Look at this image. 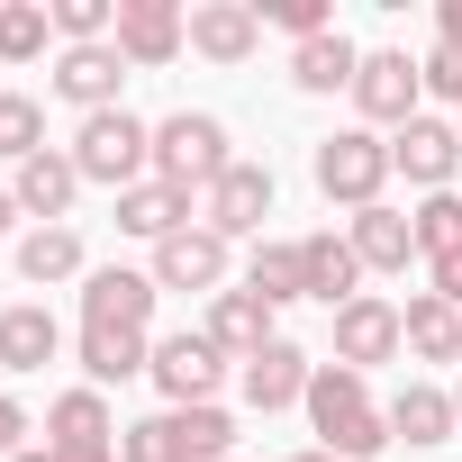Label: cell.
<instances>
[{"label": "cell", "mask_w": 462, "mask_h": 462, "mask_svg": "<svg viewBox=\"0 0 462 462\" xmlns=\"http://www.w3.org/2000/svg\"><path fill=\"white\" fill-rule=\"evenodd\" d=\"M309 426H318V444L336 453V462H372V453H390V408H372V372H345V363H318V381H309Z\"/></svg>", "instance_id": "1"}, {"label": "cell", "mask_w": 462, "mask_h": 462, "mask_svg": "<svg viewBox=\"0 0 462 462\" xmlns=\"http://www.w3.org/2000/svg\"><path fill=\"white\" fill-rule=\"evenodd\" d=\"M64 154H73V172L100 181V190H136V181H154V127H145L136 109H100V118H82Z\"/></svg>", "instance_id": "2"}, {"label": "cell", "mask_w": 462, "mask_h": 462, "mask_svg": "<svg viewBox=\"0 0 462 462\" xmlns=\"http://www.w3.org/2000/svg\"><path fill=\"white\" fill-rule=\"evenodd\" d=\"M309 172H318V190L336 199V208H381V190H390V136H372V127H336V136H318V154H309Z\"/></svg>", "instance_id": "3"}, {"label": "cell", "mask_w": 462, "mask_h": 462, "mask_svg": "<svg viewBox=\"0 0 462 462\" xmlns=\"http://www.w3.org/2000/svg\"><path fill=\"white\" fill-rule=\"evenodd\" d=\"M226 163V118H208V109H172V118H154V181H172V190H208Z\"/></svg>", "instance_id": "4"}, {"label": "cell", "mask_w": 462, "mask_h": 462, "mask_svg": "<svg viewBox=\"0 0 462 462\" xmlns=\"http://www.w3.org/2000/svg\"><path fill=\"white\" fill-rule=\"evenodd\" d=\"M226 363L217 345H208V327H181V336H154V390H163V408H217V390H226Z\"/></svg>", "instance_id": "5"}, {"label": "cell", "mask_w": 462, "mask_h": 462, "mask_svg": "<svg viewBox=\"0 0 462 462\" xmlns=\"http://www.w3.org/2000/svg\"><path fill=\"white\" fill-rule=\"evenodd\" d=\"M417 100H426V73H417V55H399V46H372L363 55V73H354V118L381 136H399L408 118H417Z\"/></svg>", "instance_id": "6"}, {"label": "cell", "mask_w": 462, "mask_h": 462, "mask_svg": "<svg viewBox=\"0 0 462 462\" xmlns=\"http://www.w3.org/2000/svg\"><path fill=\"white\" fill-rule=\"evenodd\" d=\"M273 163H226L208 190H199V226H208V236H226V245H236V236H263V217H273Z\"/></svg>", "instance_id": "7"}, {"label": "cell", "mask_w": 462, "mask_h": 462, "mask_svg": "<svg viewBox=\"0 0 462 462\" xmlns=\"http://www.w3.org/2000/svg\"><path fill=\"white\" fill-rule=\"evenodd\" d=\"M127 73H163L181 46H190V10H172V0H118V37Z\"/></svg>", "instance_id": "8"}, {"label": "cell", "mask_w": 462, "mask_h": 462, "mask_svg": "<svg viewBox=\"0 0 462 462\" xmlns=\"http://www.w3.org/2000/svg\"><path fill=\"white\" fill-rule=\"evenodd\" d=\"M390 172H408V181H417L426 199H435V190H453V172H462V127H453V118H426V109H417V118H408V127L390 136Z\"/></svg>", "instance_id": "9"}, {"label": "cell", "mask_w": 462, "mask_h": 462, "mask_svg": "<svg viewBox=\"0 0 462 462\" xmlns=\"http://www.w3.org/2000/svg\"><path fill=\"white\" fill-rule=\"evenodd\" d=\"M154 273H127V263H100L82 273V327H127V336H154Z\"/></svg>", "instance_id": "10"}, {"label": "cell", "mask_w": 462, "mask_h": 462, "mask_svg": "<svg viewBox=\"0 0 462 462\" xmlns=\"http://www.w3.org/2000/svg\"><path fill=\"white\" fill-rule=\"evenodd\" d=\"M399 354H408V327H399L390 300L363 291V300L336 309V363H345V372H372V363H399Z\"/></svg>", "instance_id": "11"}, {"label": "cell", "mask_w": 462, "mask_h": 462, "mask_svg": "<svg viewBox=\"0 0 462 462\" xmlns=\"http://www.w3.org/2000/svg\"><path fill=\"white\" fill-rule=\"evenodd\" d=\"M118 82H127V55H118V46H64V55H55V73H46V91H55V100H73L82 118L118 109Z\"/></svg>", "instance_id": "12"}, {"label": "cell", "mask_w": 462, "mask_h": 462, "mask_svg": "<svg viewBox=\"0 0 462 462\" xmlns=\"http://www.w3.org/2000/svg\"><path fill=\"white\" fill-rule=\"evenodd\" d=\"M10 199H19V217H37V226H73V199H82V172H73V154H64V145L28 154V163L10 172Z\"/></svg>", "instance_id": "13"}, {"label": "cell", "mask_w": 462, "mask_h": 462, "mask_svg": "<svg viewBox=\"0 0 462 462\" xmlns=\"http://www.w3.org/2000/svg\"><path fill=\"white\" fill-rule=\"evenodd\" d=\"M154 291H226V236H208V226H181V236H163L154 245Z\"/></svg>", "instance_id": "14"}, {"label": "cell", "mask_w": 462, "mask_h": 462, "mask_svg": "<svg viewBox=\"0 0 462 462\" xmlns=\"http://www.w3.org/2000/svg\"><path fill=\"white\" fill-rule=\"evenodd\" d=\"M254 46H263V10H254V0H199V10H190V55L254 64Z\"/></svg>", "instance_id": "15"}, {"label": "cell", "mask_w": 462, "mask_h": 462, "mask_svg": "<svg viewBox=\"0 0 462 462\" xmlns=\"http://www.w3.org/2000/svg\"><path fill=\"white\" fill-rule=\"evenodd\" d=\"M309 381H318V363H309L291 336H282V345H263L254 363H236V390H245V408H263V417H273V408H300V399H309Z\"/></svg>", "instance_id": "16"}, {"label": "cell", "mask_w": 462, "mask_h": 462, "mask_svg": "<svg viewBox=\"0 0 462 462\" xmlns=\"http://www.w3.org/2000/svg\"><path fill=\"white\" fill-rule=\"evenodd\" d=\"M100 444H118V417H109V390H64V399H46V453H100Z\"/></svg>", "instance_id": "17"}, {"label": "cell", "mask_w": 462, "mask_h": 462, "mask_svg": "<svg viewBox=\"0 0 462 462\" xmlns=\"http://www.w3.org/2000/svg\"><path fill=\"white\" fill-rule=\"evenodd\" d=\"M273 318H282V309H263L254 291H217V300H208V345H217L226 363H254L263 345H282Z\"/></svg>", "instance_id": "18"}, {"label": "cell", "mask_w": 462, "mask_h": 462, "mask_svg": "<svg viewBox=\"0 0 462 462\" xmlns=\"http://www.w3.org/2000/svg\"><path fill=\"white\" fill-rule=\"evenodd\" d=\"M300 273H309V300L336 318L345 300H363V254L336 236V226H327V236H300Z\"/></svg>", "instance_id": "19"}, {"label": "cell", "mask_w": 462, "mask_h": 462, "mask_svg": "<svg viewBox=\"0 0 462 462\" xmlns=\"http://www.w3.org/2000/svg\"><path fill=\"white\" fill-rule=\"evenodd\" d=\"M73 363H82V381H91V390H109V381L154 372V336H127V327H82V336H73Z\"/></svg>", "instance_id": "20"}, {"label": "cell", "mask_w": 462, "mask_h": 462, "mask_svg": "<svg viewBox=\"0 0 462 462\" xmlns=\"http://www.w3.org/2000/svg\"><path fill=\"white\" fill-rule=\"evenodd\" d=\"M345 245L363 254V273H408V263H426V254H417L408 208H390V199H381V208H363V217L345 226Z\"/></svg>", "instance_id": "21"}, {"label": "cell", "mask_w": 462, "mask_h": 462, "mask_svg": "<svg viewBox=\"0 0 462 462\" xmlns=\"http://www.w3.org/2000/svg\"><path fill=\"white\" fill-rule=\"evenodd\" d=\"M55 354H64V327H55V309H46V300L0 309V372H46Z\"/></svg>", "instance_id": "22"}, {"label": "cell", "mask_w": 462, "mask_h": 462, "mask_svg": "<svg viewBox=\"0 0 462 462\" xmlns=\"http://www.w3.org/2000/svg\"><path fill=\"white\" fill-rule=\"evenodd\" d=\"M453 426H462L453 417V390H435V381H408L390 399V444H417L426 453V444H453Z\"/></svg>", "instance_id": "23"}, {"label": "cell", "mask_w": 462, "mask_h": 462, "mask_svg": "<svg viewBox=\"0 0 462 462\" xmlns=\"http://www.w3.org/2000/svg\"><path fill=\"white\" fill-rule=\"evenodd\" d=\"M181 226H190V190H172V181H136V190H118V236L163 245V236H181Z\"/></svg>", "instance_id": "24"}, {"label": "cell", "mask_w": 462, "mask_h": 462, "mask_svg": "<svg viewBox=\"0 0 462 462\" xmlns=\"http://www.w3.org/2000/svg\"><path fill=\"white\" fill-rule=\"evenodd\" d=\"M354 73H363V46L336 28V37H309V46H291V82L309 91V100H327V91H354Z\"/></svg>", "instance_id": "25"}, {"label": "cell", "mask_w": 462, "mask_h": 462, "mask_svg": "<svg viewBox=\"0 0 462 462\" xmlns=\"http://www.w3.org/2000/svg\"><path fill=\"white\" fill-rule=\"evenodd\" d=\"M19 273H28L37 291L82 282V273H91V263H82V226H28V236H19Z\"/></svg>", "instance_id": "26"}, {"label": "cell", "mask_w": 462, "mask_h": 462, "mask_svg": "<svg viewBox=\"0 0 462 462\" xmlns=\"http://www.w3.org/2000/svg\"><path fill=\"white\" fill-rule=\"evenodd\" d=\"M399 327H408V354L417 363H462V309H444L435 291H417L399 309Z\"/></svg>", "instance_id": "27"}, {"label": "cell", "mask_w": 462, "mask_h": 462, "mask_svg": "<svg viewBox=\"0 0 462 462\" xmlns=\"http://www.w3.org/2000/svg\"><path fill=\"white\" fill-rule=\"evenodd\" d=\"M245 291L263 300V309H291V300H309V273H300V245H254L245 254Z\"/></svg>", "instance_id": "28"}, {"label": "cell", "mask_w": 462, "mask_h": 462, "mask_svg": "<svg viewBox=\"0 0 462 462\" xmlns=\"http://www.w3.org/2000/svg\"><path fill=\"white\" fill-rule=\"evenodd\" d=\"M55 37V10L46 0H0V64H37Z\"/></svg>", "instance_id": "29"}, {"label": "cell", "mask_w": 462, "mask_h": 462, "mask_svg": "<svg viewBox=\"0 0 462 462\" xmlns=\"http://www.w3.org/2000/svg\"><path fill=\"white\" fill-rule=\"evenodd\" d=\"M28 154H46V109L28 100V91H0V163H28Z\"/></svg>", "instance_id": "30"}, {"label": "cell", "mask_w": 462, "mask_h": 462, "mask_svg": "<svg viewBox=\"0 0 462 462\" xmlns=\"http://www.w3.org/2000/svg\"><path fill=\"white\" fill-rule=\"evenodd\" d=\"M408 226H417V254H426V263H435V254H453V245H462V190L417 199V208H408Z\"/></svg>", "instance_id": "31"}, {"label": "cell", "mask_w": 462, "mask_h": 462, "mask_svg": "<svg viewBox=\"0 0 462 462\" xmlns=\"http://www.w3.org/2000/svg\"><path fill=\"white\" fill-rule=\"evenodd\" d=\"M417 73H426V100H453L462 109V46H435Z\"/></svg>", "instance_id": "32"}, {"label": "cell", "mask_w": 462, "mask_h": 462, "mask_svg": "<svg viewBox=\"0 0 462 462\" xmlns=\"http://www.w3.org/2000/svg\"><path fill=\"white\" fill-rule=\"evenodd\" d=\"M28 435H37V417H28L10 390H0V462H19V453H28Z\"/></svg>", "instance_id": "33"}, {"label": "cell", "mask_w": 462, "mask_h": 462, "mask_svg": "<svg viewBox=\"0 0 462 462\" xmlns=\"http://www.w3.org/2000/svg\"><path fill=\"white\" fill-rule=\"evenodd\" d=\"M426 291H435V300H444V309H462V245H453V254H435V263H426Z\"/></svg>", "instance_id": "34"}, {"label": "cell", "mask_w": 462, "mask_h": 462, "mask_svg": "<svg viewBox=\"0 0 462 462\" xmlns=\"http://www.w3.org/2000/svg\"><path fill=\"white\" fill-rule=\"evenodd\" d=\"M435 46H462V0H435Z\"/></svg>", "instance_id": "35"}, {"label": "cell", "mask_w": 462, "mask_h": 462, "mask_svg": "<svg viewBox=\"0 0 462 462\" xmlns=\"http://www.w3.org/2000/svg\"><path fill=\"white\" fill-rule=\"evenodd\" d=\"M10 226H19V199H10V181H0V236H10Z\"/></svg>", "instance_id": "36"}, {"label": "cell", "mask_w": 462, "mask_h": 462, "mask_svg": "<svg viewBox=\"0 0 462 462\" xmlns=\"http://www.w3.org/2000/svg\"><path fill=\"white\" fill-rule=\"evenodd\" d=\"M55 462H118V444H100V453H55Z\"/></svg>", "instance_id": "37"}, {"label": "cell", "mask_w": 462, "mask_h": 462, "mask_svg": "<svg viewBox=\"0 0 462 462\" xmlns=\"http://www.w3.org/2000/svg\"><path fill=\"white\" fill-rule=\"evenodd\" d=\"M291 462H336V453H327V444H309V453H291Z\"/></svg>", "instance_id": "38"}, {"label": "cell", "mask_w": 462, "mask_h": 462, "mask_svg": "<svg viewBox=\"0 0 462 462\" xmlns=\"http://www.w3.org/2000/svg\"><path fill=\"white\" fill-rule=\"evenodd\" d=\"M19 462H55V453H46V444H28V453H19Z\"/></svg>", "instance_id": "39"}, {"label": "cell", "mask_w": 462, "mask_h": 462, "mask_svg": "<svg viewBox=\"0 0 462 462\" xmlns=\"http://www.w3.org/2000/svg\"><path fill=\"white\" fill-rule=\"evenodd\" d=\"M453 417H462V381H453Z\"/></svg>", "instance_id": "40"}, {"label": "cell", "mask_w": 462, "mask_h": 462, "mask_svg": "<svg viewBox=\"0 0 462 462\" xmlns=\"http://www.w3.org/2000/svg\"><path fill=\"white\" fill-rule=\"evenodd\" d=\"M453 127H462V118H453Z\"/></svg>", "instance_id": "41"}]
</instances>
